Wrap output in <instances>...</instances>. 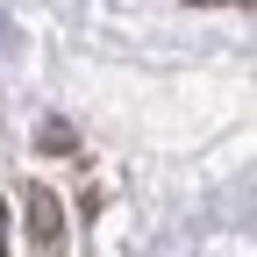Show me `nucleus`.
I'll use <instances>...</instances> for the list:
<instances>
[{
  "mask_svg": "<svg viewBox=\"0 0 257 257\" xmlns=\"http://www.w3.org/2000/svg\"><path fill=\"white\" fill-rule=\"evenodd\" d=\"M29 229H36L43 243L57 236V200H50V193H29Z\"/></svg>",
  "mask_w": 257,
  "mask_h": 257,
  "instance_id": "obj_1",
  "label": "nucleus"
}]
</instances>
